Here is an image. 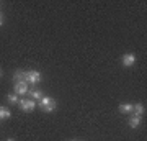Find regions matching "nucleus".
I'll list each match as a JSON object with an SVG mask.
<instances>
[{"mask_svg":"<svg viewBox=\"0 0 147 141\" xmlns=\"http://www.w3.org/2000/svg\"><path fill=\"white\" fill-rule=\"evenodd\" d=\"M0 77H2V71H0Z\"/></svg>","mask_w":147,"mask_h":141,"instance_id":"2eb2a0df","label":"nucleus"},{"mask_svg":"<svg viewBox=\"0 0 147 141\" xmlns=\"http://www.w3.org/2000/svg\"><path fill=\"white\" fill-rule=\"evenodd\" d=\"M18 105H20L21 112H26V113H30V112H33V110H34L36 102H34V100H31V99H20Z\"/></svg>","mask_w":147,"mask_h":141,"instance_id":"7ed1b4c3","label":"nucleus"},{"mask_svg":"<svg viewBox=\"0 0 147 141\" xmlns=\"http://www.w3.org/2000/svg\"><path fill=\"white\" fill-rule=\"evenodd\" d=\"M3 25V15H2V13H0V26Z\"/></svg>","mask_w":147,"mask_h":141,"instance_id":"ddd939ff","label":"nucleus"},{"mask_svg":"<svg viewBox=\"0 0 147 141\" xmlns=\"http://www.w3.org/2000/svg\"><path fill=\"white\" fill-rule=\"evenodd\" d=\"M132 112H134V115L142 116L144 115V112H146V107H144L142 104H136V105H132Z\"/></svg>","mask_w":147,"mask_h":141,"instance_id":"0eeeda50","label":"nucleus"},{"mask_svg":"<svg viewBox=\"0 0 147 141\" xmlns=\"http://www.w3.org/2000/svg\"><path fill=\"white\" fill-rule=\"evenodd\" d=\"M11 116V112L7 107H0V120H7Z\"/></svg>","mask_w":147,"mask_h":141,"instance_id":"1a4fd4ad","label":"nucleus"},{"mask_svg":"<svg viewBox=\"0 0 147 141\" xmlns=\"http://www.w3.org/2000/svg\"><path fill=\"white\" fill-rule=\"evenodd\" d=\"M118 110H119L121 113H131L132 112V105L131 104H121Z\"/></svg>","mask_w":147,"mask_h":141,"instance_id":"9b49d317","label":"nucleus"},{"mask_svg":"<svg viewBox=\"0 0 147 141\" xmlns=\"http://www.w3.org/2000/svg\"><path fill=\"white\" fill-rule=\"evenodd\" d=\"M13 79H15V82H20V80H26V71H16L15 76H13Z\"/></svg>","mask_w":147,"mask_h":141,"instance_id":"9d476101","label":"nucleus"},{"mask_svg":"<svg viewBox=\"0 0 147 141\" xmlns=\"http://www.w3.org/2000/svg\"><path fill=\"white\" fill-rule=\"evenodd\" d=\"M41 80H42V74L39 71H26V82L31 89L36 87Z\"/></svg>","mask_w":147,"mask_h":141,"instance_id":"f03ea898","label":"nucleus"},{"mask_svg":"<svg viewBox=\"0 0 147 141\" xmlns=\"http://www.w3.org/2000/svg\"><path fill=\"white\" fill-rule=\"evenodd\" d=\"M30 89H31V87L28 85L26 80H20V82H15V94H16V95H26Z\"/></svg>","mask_w":147,"mask_h":141,"instance_id":"20e7f679","label":"nucleus"},{"mask_svg":"<svg viewBox=\"0 0 147 141\" xmlns=\"http://www.w3.org/2000/svg\"><path fill=\"white\" fill-rule=\"evenodd\" d=\"M7 141H15V140H7Z\"/></svg>","mask_w":147,"mask_h":141,"instance_id":"4468645a","label":"nucleus"},{"mask_svg":"<svg viewBox=\"0 0 147 141\" xmlns=\"http://www.w3.org/2000/svg\"><path fill=\"white\" fill-rule=\"evenodd\" d=\"M141 118H142V116L132 115L131 118H129V126H131V128H137V126L141 125Z\"/></svg>","mask_w":147,"mask_h":141,"instance_id":"6e6552de","label":"nucleus"},{"mask_svg":"<svg viewBox=\"0 0 147 141\" xmlns=\"http://www.w3.org/2000/svg\"><path fill=\"white\" fill-rule=\"evenodd\" d=\"M134 63H136V56H134V54L127 52V54H124V56H123V66H126V67H131Z\"/></svg>","mask_w":147,"mask_h":141,"instance_id":"423d86ee","label":"nucleus"},{"mask_svg":"<svg viewBox=\"0 0 147 141\" xmlns=\"http://www.w3.org/2000/svg\"><path fill=\"white\" fill-rule=\"evenodd\" d=\"M56 107H57V102L54 99H51V97H47V95H44L41 100H39V108L42 110V112H54L56 110Z\"/></svg>","mask_w":147,"mask_h":141,"instance_id":"f257e3e1","label":"nucleus"},{"mask_svg":"<svg viewBox=\"0 0 147 141\" xmlns=\"http://www.w3.org/2000/svg\"><path fill=\"white\" fill-rule=\"evenodd\" d=\"M28 94H30V99H31V100H34V102H39V100H41L42 97H44V94H42V90H41V89H34V87L28 90Z\"/></svg>","mask_w":147,"mask_h":141,"instance_id":"39448f33","label":"nucleus"},{"mask_svg":"<svg viewBox=\"0 0 147 141\" xmlns=\"http://www.w3.org/2000/svg\"><path fill=\"white\" fill-rule=\"evenodd\" d=\"M7 99H8L10 104H18V102H20V99H18V95H16V94H10Z\"/></svg>","mask_w":147,"mask_h":141,"instance_id":"f8f14e48","label":"nucleus"}]
</instances>
